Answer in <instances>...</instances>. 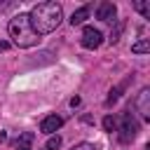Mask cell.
Returning <instances> with one entry per match:
<instances>
[{
    "mask_svg": "<svg viewBox=\"0 0 150 150\" xmlns=\"http://www.w3.org/2000/svg\"><path fill=\"white\" fill-rule=\"evenodd\" d=\"M28 19L38 35H47L59 28V23L63 19V9L59 2H38V5H33Z\"/></svg>",
    "mask_w": 150,
    "mask_h": 150,
    "instance_id": "6da1fadb",
    "label": "cell"
},
{
    "mask_svg": "<svg viewBox=\"0 0 150 150\" xmlns=\"http://www.w3.org/2000/svg\"><path fill=\"white\" fill-rule=\"evenodd\" d=\"M7 30H9V38H12V42H14L16 47H21V49L35 47V45L40 42V35L33 30L28 14H16L14 19H9V26H7Z\"/></svg>",
    "mask_w": 150,
    "mask_h": 150,
    "instance_id": "7a4b0ae2",
    "label": "cell"
},
{
    "mask_svg": "<svg viewBox=\"0 0 150 150\" xmlns=\"http://www.w3.org/2000/svg\"><path fill=\"white\" fill-rule=\"evenodd\" d=\"M115 129H117L120 143H131V141L136 138V134H138V120L134 117V112H131V110H127V112H122L120 124H117Z\"/></svg>",
    "mask_w": 150,
    "mask_h": 150,
    "instance_id": "3957f363",
    "label": "cell"
},
{
    "mask_svg": "<svg viewBox=\"0 0 150 150\" xmlns=\"http://www.w3.org/2000/svg\"><path fill=\"white\" fill-rule=\"evenodd\" d=\"M131 105H134V110H136V112L148 122V120H150V89H148V87H143V89L136 94V98H134V103H131Z\"/></svg>",
    "mask_w": 150,
    "mask_h": 150,
    "instance_id": "277c9868",
    "label": "cell"
},
{
    "mask_svg": "<svg viewBox=\"0 0 150 150\" xmlns=\"http://www.w3.org/2000/svg\"><path fill=\"white\" fill-rule=\"evenodd\" d=\"M101 42H103V33L98 28H94V26H84V30H82V47L84 49H96V47H101Z\"/></svg>",
    "mask_w": 150,
    "mask_h": 150,
    "instance_id": "5b68a950",
    "label": "cell"
},
{
    "mask_svg": "<svg viewBox=\"0 0 150 150\" xmlns=\"http://www.w3.org/2000/svg\"><path fill=\"white\" fill-rule=\"evenodd\" d=\"M115 16H117V7H115L112 2L103 0V2L96 7V19H101V21H105V23H112Z\"/></svg>",
    "mask_w": 150,
    "mask_h": 150,
    "instance_id": "8992f818",
    "label": "cell"
},
{
    "mask_svg": "<svg viewBox=\"0 0 150 150\" xmlns=\"http://www.w3.org/2000/svg\"><path fill=\"white\" fill-rule=\"evenodd\" d=\"M63 127V117H59V115H47L42 122H40V131L42 134H54V131H59Z\"/></svg>",
    "mask_w": 150,
    "mask_h": 150,
    "instance_id": "52a82bcc",
    "label": "cell"
},
{
    "mask_svg": "<svg viewBox=\"0 0 150 150\" xmlns=\"http://www.w3.org/2000/svg\"><path fill=\"white\" fill-rule=\"evenodd\" d=\"M87 16H89V5H84V7L75 9V12H73V16H70V23H73V26H80Z\"/></svg>",
    "mask_w": 150,
    "mask_h": 150,
    "instance_id": "ba28073f",
    "label": "cell"
},
{
    "mask_svg": "<svg viewBox=\"0 0 150 150\" xmlns=\"http://www.w3.org/2000/svg\"><path fill=\"white\" fill-rule=\"evenodd\" d=\"M131 52H134V54H148V52H150V40L143 38V33H141V40L131 45Z\"/></svg>",
    "mask_w": 150,
    "mask_h": 150,
    "instance_id": "9c48e42d",
    "label": "cell"
},
{
    "mask_svg": "<svg viewBox=\"0 0 150 150\" xmlns=\"http://www.w3.org/2000/svg\"><path fill=\"white\" fill-rule=\"evenodd\" d=\"M124 87H127V82H122L120 87H115V89H110V94H108V98H105V105H112V103H115V101L120 98V91H122Z\"/></svg>",
    "mask_w": 150,
    "mask_h": 150,
    "instance_id": "30bf717a",
    "label": "cell"
},
{
    "mask_svg": "<svg viewBox=\"0 0 150 150\" xmlns=\"http://www.w3.org/2000/svg\"><path fill=\"white\" fill-rule=\"evenodd\" d=\"M134 7H136L145 19H150V2H148V0H136V2H134Z\"/></svg>",
    "mask_w": 150,
    "mask_h": 150,
    "instance_id": "8fae6325",
    "label": "cell"
},
{
    "mask_svg": "<svg viewBox=\"0 0 150 150\" xmlns=\"http://www.w3.org/2000/svg\"><path fill=\"white\" fill-rule=\"evenodd\" d=\"M30 141H33V134H23V136H19V141H14V148H16V150H19V148H28Z\"/></svg>",
    "mask_w": 150,
    "mask_h": 150,
    "instance_id": "7c38bea8",
    "label": "cell"
},
{
    "mask_svg": "<svg viewBox=\"0 0 150 150\" xmlns=\"http://www.w3.org/2000/svg\"><path fill=\"white\" fill-rule=\"evenodd\" d=\"M59 148H61V136H52L45 143V150H59Z\"/></svg>",
    "mask_w": 150,
    "mask_h": 150,
    "instance_id": "4fadbf2b",
    "label": "cell"
},
{
    "mask_svg": "<svg viewBox=\"0 0 150 150\" xmlns=\"http://www.w3.org/2000/svg\"><path fill=\"white\" fill-rule=\"evenodd\" d=\"M103 127H105V131H115V127H117V120H115L112 115H105V117H103Z\"/></svg>",
    "mask_w": 150,
    "mask_h": 150,
    "instance_id": "5bb4252c",
    "label": "cell"
},
{
    "mask_svg": "<svg viewBox=\"0 0 150 150\" xmlns=\"http://www.w3.org/2000/svg\"><path fill=\"white\" fill-rule=\"evenodd\" d=\"M70 150H96V148H94V143H77V145H73Z\"/></svg>",
    "mask_w": 150,
    "mask_h": 150,
    "instance_id": "9a60e30c",
    "label": "cell"
},
{
    "mask_svg": "<svg viewBox=\"0 0 150 150\" xmlns=\"http://www.w3.org/2000/svg\"><path fill=\"white\" fill-rule=\"evenodd\" d=\"M70 105H73V108L80 105V96H73V98H70Z\"/></svg>",
    "mask_w": 150,
    "mask_h": 150,
    "instance_id": "2e32d148",
    "label": "cell"
},
{
    "mask_svg": "<svg viewBox=\"0 0 150 150\" xmlns=\"http://www.w3.org/2000/svg\"><path fill=\"white\" fill-rule=\"evenodd\" d=\"M7 47H9V45H7V42H2V40H0V52H5V49H7Z\"/></svg>",
    "mask_w": 150,
    "mask_h": 150,
    "instance_id": "e0dca14e",
    "label": "cell"
},
{
    "mask_svg": "<svg viewBox=\"0 0 150 150\" xmlns=\"http://www.w3.org/2000/svg\"><path fill=\"white\" fill-rule=\"evenodd\" d=\"M19 150H30V148H19Z\"/></svg>",
    "mask_w": 150,
    "mask_h": 150,
    "instance_id": "ac0fdd59",
    "label": "cell"
}]
</instances>
